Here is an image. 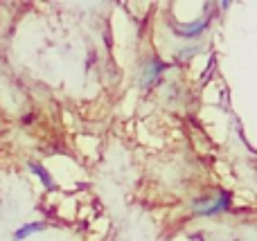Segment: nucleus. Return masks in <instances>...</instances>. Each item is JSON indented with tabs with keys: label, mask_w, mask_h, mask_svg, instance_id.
I'll use <instances>...</instances> for the list:
<instances>
[{
	"label": "nucleus",
	"mask_w": 257,
	"mask_h": 241,
	"mask_svg": "<svg viewBox=\"0 0 257 241\" xmlns=\"http://www.w3.org/2000/svg\"><path fill=\"white\" fill-rule=\"evenodd\" d=\"M210 21H212V16H201L196 18V21H190V23H176L174 25V34L178 36V39H185V41H196L201 39V36L205 34V30L210 27Z\"/></svg>",
	"instance_id": "nucleus-3"
},
{
	"label": "nucleus",
	"mask_w": 257,
	"mask_h": 241,
	"mask_svg": "<svg viewBox=\"0 0 257 241\" xmlns=\"http://www.w3.org/2000/svg\"><path fill=\"white\" fill-rule=\"evenodd\" d=\"M232 198L228 192H219L217 196H199L192 201V212H194L196 216H214L219 214V212H226L228 207H230Z\"/></svg>",
	"instance_id": "nucleus-1"
},
{
	"label": "nucleus",
	"mask_w": 257,
	"mask_h": 241,
	"mask_svg": "<svg viewBox=\"0 0 257 241\" xmlns=\"http://www.w3.org/2000/svg\"><path fill=\"white\" fill-rule=\"evenodd\" d=\"M199 52V45H192V48H183V50H178L176 52V61L178 63H183V61H190L194 54Z\"/></svg>",
	"instance_id": "nucleus-6"
},
{
	"label": "nucleus",
	"mask_w": 257,
	"mask_h": 241,
	"mask_svg": "<svg viewBox=\"0 0 257 241\" xmlns=\"http://www.w3.org/2000/svg\"><path fill=\"white\" fill-rule=\"evenodd\" d=\"M27 169H30L32 174L36 176V178H41V183H43L48 189H54V187H57V185H54V180H52V176L48 174V169H45L43 165H39V162L30 160V162H27Z\"/></svg>",
	"instance_id": "nucleus-4"
},
{
	"label": "nucleus",
	"mask_w": 257,
	"mask_h": 241,
	"mask_svg": "<svg viewBox=\"0 0 257 241\" xmlns=\"http://www.w3.org/2000/svg\"><path fill=\"white\" fill-rule=\"evenodd\" d=\"M165 70H167V63L160 61L158 57L145 59V63H142V68H140V75H138V86H140L142 90L154 88V86L160 81V77H163Z\"/></svg>",
	"instance_id": "nucleus-2"
},
{
	"label": "nucleus",
	"mask_w": 257,
	"mask_h": 241,
	"mask_svg": "<svg viewBox=\"0 0 257 241\" xmlns=\"http://www.w3.org/2000/svg\"><path fill=\"white\" fill-rule=\"evenodd\" d=\"M45 228H48V225H45L43 221H34V223H25V225H23V228H18L16 232H14V241H23V239L32 237V234H36V232H43Z\"/></svg>",
	"instance_id": "nucleus-5"
}]
</instances>
